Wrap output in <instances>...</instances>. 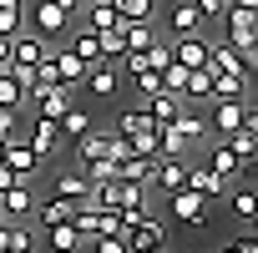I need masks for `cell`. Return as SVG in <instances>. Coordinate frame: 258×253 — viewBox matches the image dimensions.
Returning <instances> with one entry per match:
<instances>
[{
  "label": "cell",
  "instance_id": "2e32d148",
  "mask_svg": "<svg viewBox=\"0 0 258 253\" xmlns=\"http://www.w3.org/2000/svg\"><path fill=\"white\" fill-rule=\"evenodd\" d=\"M116 36H121V46H126V51H137V56H142L152 41H162L152 21H121V26H116Z\"/></svg>",
  "mask_w": 258,
  "mask_h": 253
},
{
  "label": "cell",
  "instance_id": "4dcf8cb0",
  "mask_svg": "<svg viewBox=\"0 0 258 253\" xmlns=\"http://www.w3.org/2000/svg\"><path fill=\"white\" fill-rule=\"evenodd\" d=\"M46 243H51V253H76V248H81V238L71 233V223H61V228H46Z\"/></svg>",
  "mask_w": 258,
  "mask_h": 253
},
{
  "label": "cell",
  "instance_id": "277c9868",
  "mask_svg": "<svg viewBox=\"0 0 258 253\" xmlns=\"http://www.w3.org/2000/svg\"><path fill=\"white\" fill-rule=\"evenodd\" d=\"M253 121V106L248 101H213V116H208V132H218L223 142L238 132V126H248Z\"/></svg>",
  "mask_w": 258,
  "mask_h": 253
},
{
  "label": "cell",
  "instance_id": "8992f818",
  "mask_svg": "<svg viewBox=\"0 0 258 253\" xmlns=\"http://www.w3.org/2000/svg\"><path fill=\"white\" fill-rule=\"evenodd\" d=\"M167 213H172L177 223H192V228H208V223H213V208H208L198 193H187V187L167 198Z\"/></svg>",
  "mask_w": 258,
  "mask_h": 253
},
{
  "label": "cell",
  "instance_id": "9c48e42d",
  "mask_svg": "<svg viewBox=\"0 0 258 253\" xmlns=\"http://www.w3.org/2000/svg\"><path fill=\"white\" fill-rule=\"evenodd\" d=\"M46 56H51V41H41V36H31V31H21V36L11 41V66H26V71H36Z\"/></svg>",
  "mask_w": 258,
  "mask_h": 253
},
{
  "label": "cell",
  "instance_id": "ffe728a7",
  "mask_svg": "<svg viewBox=\"0 0 258 253\" xmlns=\"http://www.w3.org/2000/svg\"><path fill=\"white\" fill-rule=\"evenodd\" d=\"M81 81H86V91H91V96H111V91H116V86H121V71H116V66H106V61H101V66H91V71H86V76H81Z\"/></svg>",
  "mask_w": 258,
  "mask_h": 253
},
{
  "label": "cell",
  "instance_id": "30bf717a",
  "mask_svg": "<svg viewBox=\"0 0 258 253\" xmlns=\"http://www.w3.org/2000/svg\"><path fill=\"white\" fill-rule=\"evenodd\" d=\"M167 26H172V41H182V36H208V21L198 16L192 0H177V6L167 11Z\"/></svg>",
  "mask_w": 258,
  "mask_h": 253
},
{
  "label": "cell",
  "instance_id": "7a4b0ae2",
  "mask_svg": "<svg viewBox=\"0 0 258 253\" xmlns=\"http://www.w3.org/2000/svg\"><path fill=\"white\" fill-rule=\"evenodd\" d=\"M26 106L46 121H61L71 106H76V86H31L26 91Z\"/></svg>",
  "mask_w": 258,
  "mask_h": 253
},
{
  "label": "cell",
  "instance_id": "7c38bea8",
  "mask_svg": "<svg viewBox=\"0 0 258 253\" xmlns=\"http://www.w3.org/2000/svg\"><path fill=\"white\" fill-rule=\"evenodd\" d=\"M182 187H187V193H198L203 203H213V198H228V182H223L218 172H208V162H203V167H192V162H187V182H182Z\"/></svg>",
  "mask_w": 258,
  "mask_h": 253
},
{
  "label": "cell",
  "instance_id": "83f0119b",
  "mask_svg": "<svg viewBox=\"0 0 258 253\" xmlns=\"http://www.w3.org/2000/svg\"><path fill=\"white\" fill-rule=\"evenodd\" d=\"M116 182H137V187H147V182H152V162H147V157H126V162H116Z\"/></svg>",
  "mask_w": 258,
  "mask_h": 253
},
{
  "label": "cell",
  "instance_id": "e0dca14e",
  "mask_svg": "<svg viewBox=\"0 0 258 253\" xmlns=\"http://www.w3.org/2000/svg\"><path fill=\"white\" fill-rule=\"evenodd\" d=\"M76 21H81L86 31H96V36L121 26V16H116V6H111V0H101V6H81V16H76Z\"/></svg>",
  "mask_w": 258,
  "mask_h": 253
},
{
  "label": "cell",
  "instance_id": "60d3db41",
  "mask_svg": "<svg viewBox=\"0 0 258 253\" xmlns=\"http://www.w3.org/2000/svg\"><path fill=\"white\" fill-rule=\"evenodd\" d=\"M0 11H21V0H0Z\"/></svg>",
  "mask_w": 258,
  "mask_h": 253
},
{
  "label": "cell",
  "instance_id": "3957f363",
  "mask_svg": "<svg viewBox=\"0 0 258 253\" xmlns=\"http://www.w3.org/2000/svg\"><path fill=\"white\" fill-rule=\"evenodd\" d=\"M162 238H167V223H162L157 213H147V218H137V223L121 228L126 253H162Z\"/></svg>",
  "mask_w": 258,
  "mask_h": 253
},
{
  "label": "cell",
  "instance_id": "ee69618b",
  "mask_svg": "<svg viewBox=\"0 0 258 253\" xmlns=\"http://www.w3.org/2000/svg\"><path fill=\"white\" fill-rule=\"evenodd\" d=\"M76 253H81V248H76Z\"/></svg>",
  "mask_w": 258,
  "mask_h": 253
},
{
  "label": "cell",
  "instance_id": "f35d334b",
  "mask_svg": "<svg viewBox=\"0 0 258 253\" xmlns=\"http://www.w3.org/2000/svg\"><path fill=\"white\" fill-rule=\"evenodd\" d=\"M16 182H21V177H16V172H11V167H6V162H0V193H11V187H16Z\"/></svg>",
  "mask_w": 258,
  "mask_h": 253
},
{
  "label": "cell",
  "instance_id": "52a82bcc",
  "mask_svg": "<svg viewBox=\"0 0 258 253\" xmlns=\"http://www.w3.org/2000/svg\"><path fill=\"white\" fill-rule=\"evenodd\" d=\"M36 213V187L31 182H16L11 193H0V218L6 223H26Z\"/></svg>",
  "mask_w": 258,
  "mask_h": 253
},
{
  "label": "cell",
  "instance_id": "5bb4252c",
  "mask_svg": "<svg viewBox=\"0 0 258 253\" xmlns=\"http://www.w3.org/2000/svg\"><path fill=\"white\" fill-rule=\"evenodd\" d=\"M142 132H152V116H147V106L142 101H132V106H121L116 111V126H111V137H142Z\"/></svg>",
  "mask_w": 258,
  "mask_h": 253
},
{
  "label": "cell",
  "instance_id": "ba28073f",
  "mask_svg": "<svg viewBox=\"0 0 258 253\" xmlns=\"http://www.w3.org/2000/svg\"><path fill=\"white\" fill-rule=\"evenodd\" d=\"M61 46H66V51H71V56H76L86 71H91V66H101V41H96V31H86L81 21L71 26V36H66Z\"/></svg>",
  "mask_w": 258,
  "mask_h": 253
},
{
  "label": "cell",
  "instance_id": "f1b7e54d",
  "mask_svg": "<svg viewBox=\"0 0 258 253\" xmlns=\"http://www.w3.org/2000/svg\"><path fill=\"white\" fill-rule=\"evenodd\" d=\"M121 21H152L157 16V0H111Z\"/></svg>",
  "mask_w": 258,
  "mask_h": 253
},
{
  "label": "cell",
  "instance_id": "ab89813d",
  "mask_svg": "<svg viewBox=\"0 0 258 253\" xmlns=\"http://www.w3.org/2000/svg\"><path fill=\"white\" fill-rule=\"evenodd\" d=\"M0 66H11V41L0 36Z\"/></svg>",
  "mask_w": 258,
  "mask_h": 253
},
{
  "label": "cell",
  "instance_id": "74e56055",
  "mask_svg": "<svg viewBox=\"0 0 258 253\" xmlns=\"http://www.w3.org/2000/svg\"><path fill=\"white\" fill-rule=\"evenodd\" d=\"M223 253H258V248H253V233H243V238H238V243H228Z\"/></svg>",
  "mask_w": 258,
  "mask_h": 253
},
{
  "label": "cell",
  "instance_id": "8fae6325",
  "mask_svg": "<svg viewBox=\"0 0 258 253\" xmlns=\"http://www.w3.org/2000/svg\"><path fill=\"white\" fill-rule=\"evenodd\" d=\"M167 46H172V66H182V71L208 66V36H182V41H167Z\"/></svg>",
  "mask_w": 258,
  "mask_h": 253
},
{
  "label": "cell",
  "instance_id": "6da1fadb",
  "mask_svg": "<svg viewBox=\"0 0 258 253\" xmlns=\"http://www.w3.org/2000/svg\"><path fill=\"white\" fill-rule=\"evenodd\" d=\"M21 11H26L31 36H41V41H51V46H56V36L66 41V36H71V26H76V16H66L56 0H31V6H21Z\"/></svg>",
  "mask_w": 258,
  "mask_h": 253
},
{
  "label": "cell",
  "instance_id": "d6a6232c",
  "mask_svg": "<svg viewBox=\"0 0 258 253\" xmlns=\"http://www.w3.org/2000/svg\"><path fill=\"white\" fill-rule=\"evenodd\" d=\"M21 106H26V91H21L11 76H0V111H16V116H21Z\"/></svg>",
  "mask_w": 258,
  "mask_h": 253
},
{
  "label": "cell",
  "instance_id": "8d00e7d4",
  "mask_svg": "<svg viewBox=\"0 0 258 253\" xmlns=\"http://www.w3.org/2000/svg\"><path fill=\"white\" fill-rule=\"evenodd\" d=\"M91 253H126V243H121V238H96Z\"/></svg>",
  "mask_w": 258,
  "mask_h": 253
},
{
  "label": "cell",
  "instance_id": "603a6c76",
  "mask_svg": "<svg viewBox=\"0 0 258 253\" xmlns=\"http://www.w3.org/2000/svg\"><path fill=\"white\" fill-rule=\"evenodd\" d=\"M56 132H61V142H76V137H86V132H91V111L76 101V106H71V111L56 121Z\"/></svg>",
  "mask_w": 258,
  "mask_h": 253
},
{
  "label": "cell",
  "instance_id": "d6986e66",
  "mask_svg": "<svg viewBox=\"0 0 258 253\" xmlns=\"http://www.w3.org/2000/svg\"><path fill=\"white\" fill-rule=\"evenodd\" d=\"M51 66H56V81H61V86H76V81L86 76V66H81L66 46H51Z\"/></svg>",
  "mask_w": 258,
  "mask_h": 253
},
{
  "label": "cell",
  "instance_id": "b9f144b4",
  "mask_svg": "<svg viewBox=\"0 0 258 253\" xmlns=\"http://www.w3.org/2000/svg\"><path fill=\"white\" fill-rule=\"evenodd\" d=\"M81 6H101V0H81Z\"/></svg>",
  "mask_w": 258,
  "mask_h": 253
},
{
  "label": "cell",
  "instance_id": "cb8c5ba5",
  "mask_svg": "<svg viewBox=\"0 0 258 253\" xmlns=\"http://www.w3.org/2000/svg\"><path fill=\"white\" fill-rule=\"evenodd\" d=\"M71 152H76V162H81V167H86V162H96V157H106V132H96V126H91L86 137H76V142H71Z\"/></svg>",
  "mask_w": 258,
  "mask_h": 253
},
{
  "label": "cell",
  "instance_id": "7402d4cb",
  "mask_svg": "<svg viewBox=\"0 0 258 253\" xmlns=\"http://www.w3.org/2000/svg\"><path fill=\"white\" fill-rule=\"evenodd\" d=\"M228 198H233V203H228V208H233V218H238V223H243V233H248V228H253V208H258V203H253V182H248V172H243V182H238Z\"/></svg>",
  "mask_w": 258,
  "mask_h": 253
},
{
  "label": "cell",
  "instance_id": "9a60e30c",
  "mask_svg": "<svg viewBox=\"0 0 258 253\" xmlns=\"http://www.w3.org/2000/svg\"><path fill=\"white\" fill-rule=\"evenodd\" d=\"M182 182H187V162H152V182L147 187H157L162 198H172V193H182Z\"/></svg>",
  "mask_w": 258,
  "mask_h": 253
},
{
  "label": "cell",
  "instance_id": "4fadbf2b",
  "mask_svg": "<svg viewBox=\"0 0 258 253\" xmlns=\"http://www.w3.org/2000/svg\"><path fill=\"white\" fill-rule=\"evenodd\" d=\"M91 193H96V182H86L81 172H56V198H66L71 208H96Z\"/></svg>",
  "mask_w": 258,
  "mask_h": 253
},
{
  "label": "cell",
  "instance_id": "5b68a950",
  "mask_svg": "<svg viewBox=\"0 0 258 253\" xmlns=\"http://www.w3.org/2000/svg\"><path fill=\"white\" fill-rule=\"evenodd\" d=\"M26 142H31V152L46 162V157H56L66 142H61V132H56V121H46V116H26V132H21Z\"/></svg>",
  "mask_w": 258,
  "mask_h": 253
},
{
  "label": "cell",
  "instance_id": "836d02e7",
  "mask_svg": "<svg viewBox=\"0 0 258 253\" xmlns=\"http://www.w3.org/2000/svg\"><path fill=\"white\" fill-rule=\"evenodd\" d=\"M21 31H26V11H0V36L16 41Z\"/></svg>",
  "mask_w": 258,
  "mask_h": 253
},
{
  "label": "cell",
  "instance_id": "d590c367",
  "mask_svg": "<svg viewBox=\"0 0 258 253\" xmlns=\"http://www.w3.org/2000/svg\"><path fill=\"white\" fill-rule=\"evenodd\" d=\"M16 132H21V116H16V111H0V142L16 137Z\"/></svg>",
  "mask_w": 258,
  "mask_h": 253
},
{
  "label": "cell",
  "instance_id": "f546056e",
  "mask_svg": "<svg viewBox=\"0 0 258 253\" xmlns=\"http://www.w3.org/2000/svg\"><path fill=\"white\" fill-rule=\"evenodd\" d=\"M126 81H132V91H137V101H152V96L162 91V76H157V71H132V76H126Z\"/></svg>",
  "mask_w": 258,
  "mask_h": 253
},
{
  "label": "cell",
  "instance_id": "484cf974",
  "mask_svg": "<svg viewBox=\"0 0 258 253\" xmlns=\"http://www.w3.org/2000/svg\"><path fill=\"white\" fill-rule=\"evenodd\" d=\"M208 172H218L223 182H233V177H243V162H238V157H233V152L218 142V147L208 152Z\"/></svg>",
  "mask_w": 258,
  "mask_h": 253
},
{
  "label": "cell",
  "instance_id": "4316f807",
  "mask_svg": "<svg viewBox=\"0 0 258 253\" xmlns=\"http://www.w3.org/2000/svg\"><path fill=\"white\" fill-rule=\"evenodd\" d=\"M71 203L66 198H46V203H36V218H41V228H61V223H71Z\"/></svg>",
  "mask_w": 258,
  "mask_h": 253
},
{
  "label": "cell",
  "instance_id": "d4e9b609",
  "mask_svg": "<svg viewBox=\"0 0 258 253\" xmlns=\"http://www.w3.org/2000/svg\"><path fill=\"white\" fill-rule=\"evenodd\" d=\"M187 101H213V76H208V66L182 76V106H187Z\"/></svg>",
  "mask_w": 258,
  "mask_h": 253
},
{
  "label": "cell",
  "instance_id": "e575fe53",
  "mask_svg": "<svg viewBox=\"0 0 258 253\" xmlns=\"http://www.w3.org/2000/svg\"><path fill=\"white\" fill-rule=\"evenodd\" d=\"M0 253H36V233H31L26 223H16V238H11V248H0Z\"/></svg>",
  "mask_w": 258,
  "mask_h": 253
},
{
  "label": "cell",
  "instance_id": "1f68e13d",
  "mask_svg": "<svg viewBox=\"0 0 258 253\" xmlns=\"http://www.w3.org/2000/svg\"><path fill=\"white\" fill-rule=\"evenodd\" d=\"M121 213L116 208H96V238H121Z\"/></svg>",
  "mask_w": 258,
  "mask_h": 253
},
{
  "label": "cell",
  "instance_id": "44dd1931",
  "mask_svg": "<svg viewBox=\"0 0 258 253\" xmlns=\"http://www.w3.org/2000/svg\"><path fill=\"white\" fill-rule=\"evenodd\" d=\"M147 106V116H152V126H167V121H177L182 116V96H167V91H157L152 101H142Z\"/></svg>",
  "mask_w": 258,
  "mask_h": 253
},
{
  "label": "cell",
  "instance_id": "ac0fdd59",
  "mask_svg": "<svg viewBox=\"0 0 258 253\" xmlns=\"http://www.w3.org/2000/svg\"><path fill=\"white\" fill-rule=\"evenodd\" d=\"M223 147H228V152L243 162V172H248V167H253V152H258V132H253V121H248V126H238V132H233Z\"/></svg>",
  "mask_w": 258,
  "mask_h": 253
},
{
  "label": "cell",
  "instance_id": "7bdbcfd3",
  "mask_svg": "<svg viewBox=\"0 0 258 253\" xmlns=\"http://www.w3.org/2000/svg\"><path fill=\"white\" fill-rule=\"evenodd\" d=\"M0 76H6V66H0Z\"/></svg>",
  "mask_w": 258,
  "mask_h": 253
}]
</instances>
